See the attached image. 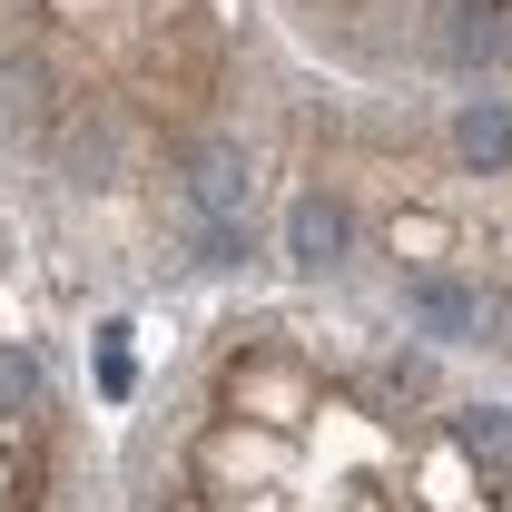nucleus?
<instances>
[{"label":"nucleus","instance_id":"nucleus-7","mask_svg":"<svg viewBox=\"0 0 512 512\" xmlns=\"http://www.w3.org/2000/svg\"><path fill=\"white\" fill-rule=\"evenodd\" d=\"M512 40H503V20H493V0H453V30H444V60L453 69H483V60H503Z\"/></svg>","mask_w":512,"mask_h":512},{"label":"nucleus","instance_id":"nucleus-8","mask_svg":"<svg viewBox=\"0 0 512 512\" xmlns=\"http://www.w3.org/2000/svg\"><path fill=\"white\" fill-rule=\"evenodd\" d=\"M40 404H50V375H40V355H30V345H0V414H10V424H30Z\"/></svg>","mask_w":512,"mask_h":512},{"label":"nucleus","instance_id":"nucleus-11","mask_svg":"<svg viewBox=\"0 0 512 512\" xmlns=\"http://www.w3.org/2000/svg\"><path fill=\"white\" fill-rule=\"evenodd\" d=\"M60 512H79V503H60Z\"/></svg>","mask_w":512,"mask_h":512},{"label":"nucleus","instance_id":"nucleus-5","mask_svg":"<svg viewBox=\"0 0 512 512\" xmlns=\"http://www.w3.org/2000/svg\"><path fill=\"white\" fill-rule=\"evenodd\" d=\"M453 158L483 168V178L512 168V109H503V99H463V109H453Z\"/></svg>","mask_w":512,"mask_h":512},{"label":"nucleus","instance_id":"nucleus-4","mask_svg":"<svg viewBox=\"0 0 512 512\" xmlns=\"http://www.w3.org/2000/svg\"><path fill=\"white\" fill-rule=\"evenodd\" d=\"M345 247H355V207L335 188H296V207H286V256L316 276V266H335Z\"/></svg>","mask_w":512,"mask_h":512},{"label":"nucleus","instance_id":"nucleus-9","mask_svg":"<svg viewBox=\"0 0 512 512\" xmlns=\"http://www.w3.org/2000/svg\"><path fill=\"white\" fill-rule=\"evenodd\" d=\"M384 394H434V365H424V355H394V365H384Z\"/></svg>","mask_w":512,"mask_h":512},{"label":"nucleus","instance_id":"nucleus-3","mask_svg":"<svg viewBox=\"0 0 512 512\" xmlns=\"http://www.w3.org/2000/svg\"><path fill=\"white\" fill-rule=\"evenodd\" d=\"M128 168V128L109 99H89V109H69L60 119V178H79V188H109Z\"/></svg>","mask_w":512,"mask_h":512},{"label":"nucleus","instance_id":"nucleus-10","mask_svg":"<svg viewBox=\"0 0 512 512\" xmlns=\"http://www.w3.org/2000/svg\"><path fill=\"white\" fill-rule=\"evenodd\" d=\"M99 384H109V394H128V345H119V335L99 345Z\"/></svg>","mask_w":512,"mask_h":512},{"label":"nucleus","instance_id":"nucleus-6","mask_svg":"<svg viewBox=\"0 0 512 512\" xmlns=\"http://www.w3.org/2000/svg\"><path fill=\"white\" fill-rule=\"evenodd\" d=\"M453 444L483 463V483H512V414L503 404H453Z\"/></svg>","mask_w":512,"mask_h":512},{"label":"nucleus","instance_id":"nucleus-1","mask_svg":"<svg viewBox=\"0 0 512 512\" xmlns=\"http://www.w3.org/2000/svg\"><path fill=\"white\" fill-rule=\"evenodd\" d=\"M178 217L197 266H247L256 256V158L237 128H197L178 148Z\"/></svg>","mask_w":512,"mask_h":512},{"label":"nucleus","instance_id":"nucleus-2","mask_svg":"<svg viewBox=\"0 0 512 512\" xmlns=\"http://www.w3.org/2000/svg\"><path fill=\"white\" fill-rule=\"evenodd\" d=\"M394 296H404V325H414L424 345H473L483 316H493V296H483V286H463L453 266H424V256L394 276Z\"/></svg>","mask_w":512,"mask_h":512}]
</instances>
